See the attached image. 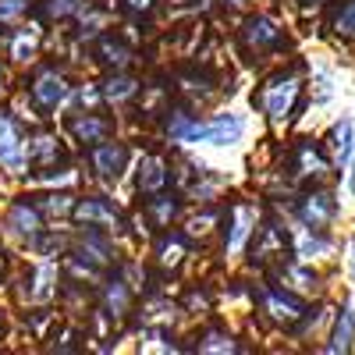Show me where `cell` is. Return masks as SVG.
I'll return each mask as SVG.
<instances>
[{"label": "cell", "instance_id": "26", "mask_svg": "<svg viewBox=\"0 0 355 355\" xmlns=\"http://www.w3.org/2000/svg\"><path fill=\"white\" fill-rule=\"evenodd\" d=\"M82 8V0H46V15L50 18H68Z\"/></svg>", "mask_w": 355, "mask_h": 355}, {"label": "cell", "instance_id": "16", "mask_svg": "<svg viewBox=\"0 0 355 355\" xmlns=\"http://www.w3.org/2000/svg\"><path fill=\"white\" fill-rule=\"evenodd\" d=\"M348 153H352V121H341V125H334V132H331V157H334L338 164H345Z\"/></svg>", "mask_w": 355, "mask_h": 355}, {"label": "cell", "instance_id": "24", "mask_svg": "<svg viewBox=\"0 0 355 355\" xmlns=\"http://www.w3.org/2000/svg\"><path fill=\"white\" fill-rule=\"evenodd\" d=\"M192 114H185V110H174L171 114V121H167V135L174 139V142H185L189 139V132H192Z\"/></svg>", "mask_w": 355, "mask_h": 355}, {"label": "cell", "instance_id": "10", "mask_svg": "<svg viewBox=\"0 0 355 355\" xmlns=\"http://www.w3.org/2000/svg\"><path fill=\"white\" fill-rule=\"evenodd\" d=\"M71 132H75L78 142L96 146L107 135V121H103V117H96V114H82V117H71Z\"/></svg>", "mask_w": 355, "mask_h": 355}, {"label": "cell", "instance_id": "30", "mask_svg": "<svg viewBox=\"0 0 355 355\" xmlns=\"http://www.w3.org/2000/svg\"><path fill=\"white\" fill-rule=\"evenodd\" d=\"M153 4H157V0H125V8H128L132 15H150Z\"/></svg>", "mask_w": 355, "mask_h": 355}, {"label": "cell", "instance_id": "17", "mask_svg": "<svg viewBox=\"0 0 355 355\" xmlns=\"http://www.w3.org/2000/svg\"><path fill=\"white\" fill-rule=\"evenodd\" d=\"M103 306H107L110 316H121V313L128 309V288H125V281H110V284H107Z\"/></svg>", "mask_w": 355, "mask_h": 355}, {"label": "cell", "instance_id": "33", "mask_svg": "<svg viewBox=\"0 0 355 355\" xmlns=\"http://www.w3.org/2000/svg\"><path fill=\"white\" fill-rule=\"evenodd\" d=\"M231 4H249V0H231Z\"/></svg>", "mask_w": 355, "mask_h": 355}, {"label": "cell", "instance_id": "32", "mask_svg": "<svg viewBox=\"0 0 355 355\" xmlns=\"http://www.w3.org/2000/svg\"><path fill=\"white\" fill-rule=\"evenodd\" d=\"M348 189H352V196H355V171H352V178H348Z\"/></svg>", "mask_w": 355, "mask_h": 355}, {"label": "cell", "instance_id": "7", "mask_svg": "<svg viewBox=\"0 0 355 355\" xmlns=\"http://www.w3.org/2000/svg\"><path fill=\"white\" fill-rule=\"evenodd\" d=\"M68 96V89H64V78L57 75V71H43L36 82H33V100L40 107H57Z\"/></svg>", "mask_w": 355, "mask_h": 355}, {"label": "cell", "instance_id": "11", "mask_svg": "<svg viewBox=\"0 0 355 355\" xmlns=\"http://www.w3.org/2000/svg\"><path fill=\"white\" fill-rule=\"evenodd\" d=\"M352 341H355V313H352V306H345L341 316H338V327H334V338H331L327 352H348Z\"/></svg>", "mask_w": 355, "mask_h": 355}, {"label": "cell", "instance_id": "3", "mask_svg": "<svg viewBox=\"0 0 355 355\" xmlns=\"http://www.w3.org/2000/svg\"><path fill=\"white\" fill-rule=\"evenodd\" d=\"M242 40H245V46L249 50H274V46H281V28L270 21V18H252L249 25H245V33H242Z\"/></svg>", "mask_w": 355, "mask_h": 355}, {"label": "cell", "instance_id": "27", "mask_svg": "<svg viewBox=\"0 0 355 355\" xmlns=\"http://www.w3.org/2000/svg\"><path fill=\"white\" fill-rule=\"evenodd\" d=\"M199 352H234V341L227 334H210L206 341H199Z\"/></svg>", "mask_w": 355, "mask_h": 355}, {"label": "cell", "instance_id": "28", "mask_svg": "<svg viewBox=\"0 0 355 355\" xmlns=\"http://www.w3.org/2000/svg\"><path fill=\"white\" fill-rule=\"evenodd\" d=\"M21 11H25V0H0V21L18 18Z\"/></svg>", "mask_w": 355, "mask_h": 355}, {"label": "cell", "instance_id": "13", "mask_svg": "<svg viewBox=\"0 0 355 355\" xmlns=\"http://www.w3.org/2000/svg\"><path fill=\"white\" fill-rule=\"evenodd\" d=\"M78 220L85 224H117V214H114V206H107L103 199H85L78 202Z\"/></svg>", "mask_w": 355, "mask_h": 355}, {"label": "cell", "instance_id": "20", "mask_svg": "<svg viewBox=\"0 0 355 355\" xmlns=\"http://www.w3.org/2000/svg\"><path fill=\"white\" fill-rule=\"evenodd\" d=\"M146 210L153 214V220H157L160 227H167V224L174 220V214H178V202H174L171 196H153L150 202H146Z\"/></svg>", "mask_w": 355, "mask_h": 355}, {"label": "cell", "instance_id": "22", "mask_svg": "<svg viewBox=\"0 0 355 355\" xmlns=\"http://www.w3.org/2000/svg\"><path fill=\"white\" fill-rule=\"evenodd\" d=\"M331 25H334L338 36H348V40L355 36V0H348V4H341V8L334 11V21H331Z\"/></svg>", "mask_w": 355, "mask_h": 355}, {"label": "cell", "instance_id": "35", "mask_svg": "<svg viewBox=\"0 0 355 355\" xmlns=\"http://www.w3.org/2000/svg\"><path fill=\"white\" fill-rule=\"evenodd\" d=\"M0 82H4V71H0Z\"/></svg>", "mask_w": 355, "mask_h": 355}, {"label": "cell", "instance_id": "23", "mask_svg": "<svg viewBox=\"0 0 355 355\" xmlns=\"http://www.w3.org/2000/svg\"><path fill=\"white\" fill-rule=\"evenodd\" d=\"M28 157L46 164V160H57V139L53 135H36L33 142H28Z\"/></svg>", "mask_w": 355, "mask_h": 355}, {"label": "cell", "instance_id": "8", "mask_svg": "<svg viewBox=\"0 0 355 355\" xmlns=\"http://www.w3.org/2000/svg\"><path fill=\"white\" fill-rule=\"evenodd\" d=\"M263 309L270 313L277 323H291V320L302 316V302L291 299V295H277V291H266L263 295Z\"/></svg>", "mask_w": 355, "mask_h": 355}, {"label": "cell", "instance_id": "21", "mask_svg": "<svg viewBox=\"0 0 355 355\" xmlns=\"http://www.w3.org/2000/svg\"><path fill=\"white\" fill-rule=\"evenodd\" d=\"M135 93H139V82H135V78H128V75H117V78H110V82H107V100H114V103L132 100Z\"/></svg>", "mask_w": 355, "mask_h": 355}, {"label": "cell", "instance_id": "5", "mask_svg": "<svg viewBox=\"0 0 355 355\" xmlns=\"http://www.w3.org/2000/svg\"><path fill=\"white\" fill-rule=\"evenodd\" d=\"M252 227H256V210L249 202H239L231 210V231H227V252H239L242 245H245V239L252 234Z\"/></svg>", "mask_w": 355, "mask_h": 355}, {"label": "cell", "instance_id": "9", "mask_svg": "<svg viewBox=\"0 0 355 355\" xmlns=\"http://www.w3.org/2000/svg\"><path fill=\"white\" fill-rule=\"evenodd\" d=\"M135 182H139V189H142V192H160V189L167 185V167H164V160H157V157L139 160V174H135Z\"/></svg>", "mask_w": 355, "mask_h": 355}, {"label": "cell", "instance_id": "12", "mask_svg": "<svg viewBox=\"0 0 355 355\" xmlns=\"http://www.w3.org/2000/svg\"><path fill=\"white\" fill-rule=\"evenodd\" d=\"M18 135H15V125L8 121L4 114H0V164H8V167H18L21 157H18Z\"/></svg>", "mask_w": 355, "mask_h": 355}, {"label": "cell", "instance_id": "2", "mask_svg": "<svg viewBox=\"0 0 355 355\" xmlns=\"http://www.w3.org/2000/svg\"><path fill=\"white\" fill-rule=\"evenodd\" d=\"M295 96H299V78H295V75H277V78L266 82L263 96H259V103H263L266 117H274V121H281V117L291 110Z\"/></svg>", "mask_w": 355, "mask_h": 355}, {"label": "cell", "instance_id": "29", "mask_svg": "<svg viewBox=\"0 0 355 355\" xmlns=\"http://www.w3.org/2000/svg\"><path fill=\"white\" fill-rule=\"evenodd\" d=\"M46 210H53V214H64V210H71V196H46Z\"/></svg>", "mask_w": 355, "mask_h": 355}, {"label": "cell", "instance_id": "14", "mask_svg": "<svg viewBox=\"0 0 355 355\" xmlns=\"http://www.w3.org/2000/svg\"><path fill=\"white\" fill-rule=\"evenodd\" d=\"M8 227L15 231V234H36L40 231V217H36V210L28 202H18L15 210L8 214Z\"/></svg>", "mask_w": 355, "mask_h": 355}, {"label": "cell", "instance_id": "6", "mask_svg": "<svg viewBox=\"0 0 355 355\" xmlns=\"http://www.w3.org/2000/svg\"><path fill=\"white\" fill-rule=\"evenodd\" d=\"M302 220H306L313 231L327 227V224L334 220V199H331L327 192H313V196H306V199H302Z\"/></svg>", "mask_w": 355, "mask_h": 355}, {"label": "cell", "instance_id": "19", "mask_svg": "<svg viewBox=\"0 0 355 355\" xmlns=\"http://www.w3.org/2000/svg\"><path fill=\"white\" fill-rule=\"evenodd\" d=\"M327 171V160H323V153L316 150V146H299V174H323Z\"/></svg>", "mask_w": 355, "mask_h": 355}, {"label": "cell", "instance_id": "25", "mask_svg": "<svg viewBox=\"0 0 355 355\" xmlns=\"http://www.w3.org/2000/svg\"><path fill=\"white\" fill-rule=\"evenodd\" d=\"M53 274H57V270H53L50 263H43V266H40V274H36V288H33V299H40V302H43V299H50V291H53V288H50V281H53Z\"/></svg>", "mask_w": 355, "mask_h": 355}, {"label": "cell", "instance_id": "18", "mask_svg": "<svg viewBox=\"0 0 355 355\" xmlns=\"http://www.w3.org/2000/svg\"><path fill=\"white\" fill-rule=\"evenodd\" d=\"M157 252H160V263L164 266H178V263H182V256H185V239H182V234H167V239H160Z\"/></svg>", "mask_w": 355, "mask_h": 355}, {"label": "cell", "instance_id": "31", "mask_svg": "<svg viewBox=\"0 0 355 355\" xmlns=\"http://www.w3.org/2000/svg\"><path fill=\"white\" fill-rule=\"evenodd\" d=\"M15 53H18V61H28V57H33V43H18Z\"/></svg>", "mask_w": 355, "mask_h": 355}, {"label": "cell", "instance_id": "1", "mask_svg": "<svg viewBox=\"0 0 355 355\" xmlns=\"http://www.w3.org/2000/svg\"><path fill=\"white\" fill-rule=\"evenodd\" d=\"M245 135V121L239 114H217L214 121H206V125H192L189 139L185 142H210V146H231V142H239Z\"/></svg>", "mask_w": 355, "mask_h": 355}, {"label": "cell", "instance_id": "15", "mask_svg": "<svg viewBox=\"0 0 355 355\" xmlns=\"http://www.w3.org/2000/svg\"><path fill=\"white\" fill-rule=\"evenodd\" d=\"M100 61L110 64V68H125L132 61V50L121 43V40H103L100 43Z\"/></svg>", "mask_w": 355, "mask_h": 355}, {"label": "cell", "instance_id": "34", "mask_svg": "<svg viewBox=\"0 0 355 355\" xmlns=\"http://www.w3.org/2000/svg\"><path fill=\"white\" fill-rule=\"evenodd\" d=\"M0 331H4V316H0Z\"/></svg>", "mask_w": 355, "mask_h": 355}, {"label": "cell", "instance_id": "4", "mask_svg": "<svg viewBox=\"0 0 355 355\" xmlns=\"http://www.w3.org/2000/svg\"><path fill=\"white\" fill-rule=\"evenodd\" d=\"M128 164V150L121 142H96L93 150V167L103 174V178H117Z\"/></svg>", "mask_w": 355, "mask_h": 355}]
</instances>
